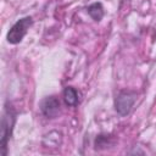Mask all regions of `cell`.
Segmentation results:
<instances>
[{"instance_id":"cell-1","label":"cell","mask_w":156,"mask_h":156,"mask_svg":"<svg viewBox=\"0 0 156 156\" xmlns=\"http://www.w3.org/2000/svg\"><path fill=\"white\" fill-rule=\"evenodd\" d=\"M17 119V111L13 107L12 102L9 100L4 104L2 116H1V124H0V154L2 156L7 155L9 150V141L12 136L13 128Z\"/></svg>"},{"instance_id":"cell-2","label":"cell","mask_w":156,"mask_h":156,"mask_svg":"<svg viewBox=\"0 0 156 156\" xmlns=\"http://www.w3.org/2000/svg\"><path fill=\"white\" fill-rule=\"evenodd\" d=\"M32 24H33V18L30 16H24V17L17 20L6 34L7 41L12 45L20 44L23 40L24 35L27 34L28 29L32 27Z\"/></svg>"},{"instance_id":"cell-3","label":"cell","mask_w":156,"mask_h":156,"mask_svg":"<svg viewBox=\"0 0 156 156\" xmlns=\"http://www.w3.org/2000/svg\"><path fill=\"white\" fill-rule=\"evenodd\" d=\"M136 101V91L122 90L115 98V110L119 116H127L130 113Z\"/></svg>"},{"instance_id":"cell-4","label":"cell","mask_w":156,"mask_h":156,"mask_svg":"<svg viewBox=\"0 0 156 156\" xmlns=\"http://www.w3.org/2000/svg\"><path fill=\"white\" fill-rule=\"evenodd\" d=\"M39 108L46 118H56L61 113V102L56 95H50L40 101Z\"/></svg>"},{"instance_id":"cell-5","label":"cell","mask_w":156,"mask_h":156,"mask_svg":"<svg viewBox=\"0 0 156 156\" xmlns=\"http://www.w3.org/2000/svg\"><path fill=\"white\" fill-rule=\"evenodd\" d=\"M62 96H63L65 104L67 106H69V107H74V106H77L80 102V94L73 87H66L63 89Z\"/></svg>"},{"instance_id":"cell-6","label":"cell","mask_w":156,"mask_h":156,"mask_svg":"<svg viewBox=\"0 0 156 156\" xmlns=\"http://www.w3.org/2000/svg\"><path fill=\"white\" fill-rule=\"evenodd\" d=\"M87 12L89 13V16L96 21V22H100L104 17V6L101 2L96 1V2H93L90 4L88 7H87Z\"/></svg>"},{"instance_id":"cell-7","label":"cell","mask_w":156,"mask_h":156,"mask_svg":"<svg viewBox=\"0 0 156 156\" xmlns=\"http://www.w3.org/2000/svg\"><path fill=\"white\" fill-rule=\"evenodd\" d=\"M108 136H102V135H99L95 140V149H102V147H106L110 143H108Z\"/></svg>"}]
</instances>
